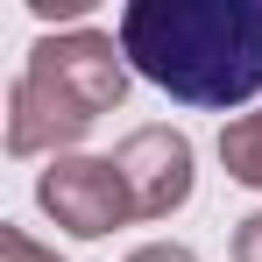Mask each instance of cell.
Listing matches in <instances>:
<instances>
[{
	"instance_id": "cell-1",
	"label": "cell",
	"mask_w": 262,
	"mask_h": 262,
	"mask_svg": "<svg viewBox=\"0 0 262 262\" xmlns=\"http://www.w3.org/2000/svg\"><path fill=\"white\" fill-rule=\"evenodd\" d=\"M121 50L184 106H248L262 92V0H135L121 7Z\"/></svg>"
},
{
	"instance_id": "cell-2",
	"label": "cell",
	"mask_w": 262,
	"mask_h": 262,
	"mask_svg": "<svg viewBox=\"0 0 262 262\" xmlns=\"http://www.w3.org/2000/svg\"><path fill=\"white\" fill-rule=\"evenodd\" d=\"M128 99V50L99 29L43 36L7 92V156H43L85 142Z\"/></svg>"
},
{
	"instance_id": "cell-3",
	"label": "cell",
	"mask_w": 262,
	"mask_h": 262,
	"mask_svg": "<svg viewBox=\"0 0 262 262\" xmlns=\"http://www.w3.org/2000/svg\"><path fill=\"white\" fill-rule=\"evenodd\" d=\"M36 206H43L64 234H78V241H99V234H114L121 220H135L128 177L114 170V156H57V163L36 177Z\"/></svg>"
},
{
	"instance_id": "cell-4",
	"label": "cell",
	"mask_w": 262,
	"mask_h": 262,
	"mask_svg": "<svg viewBox=\"0 0 262 262\" xmlns=\"http://www.w3.org/2000/svg\"><path fill=\"white\" fill-rule=\"evenodd\" d=\"M114 170L128 177L135 220H170L191 199V142L177 128H135L114 149Z\"/></svg>"
},
{
	"instance_id": "cell-5",
	"label": "cell",
	"mask_w": 262,
	"mask_h": 262,
	"mask_svg": "<svg viewBox=\"0 0 262 262\" xmlns=\"http://www.w3.org/2000/svg\"><path fill=\"white\" fill-rule=\"evenodd\" d=\"M220 163H227L234 184L262 191V114H241V121L220 128Z\"/></svg>"
},
{
	"instance_id": "cell-6",
	"label": "cell",
	"mask_w": 262,
	"mask_h": 262,
	"mask_svg": "<svg viewBox=\"0 0 262 262\" xmlns=\"http://www.w3.org/2000/svg\"><path fill=\"white\" fill-rule=\"evenodd\" d=\"M0 262H64V255L43 248V241H29L21 227H0Z\"/></svg>"
},
{
	"instance_id": "cell-7",
	"label": "cell",
	"mask_w": 262,
	"mask_h": 262,
	"mask_svg": "<svg viewBox=\"0 0 262 262\" xmlns=\"http://www.w3.org/2000/svg\"><path fill=\"white\" fill-rule=\"evenodd\" d=\"M234 262H262V213H248L234 227Z\"/></svg>"
},
{
	"instance_id": "cell-8",
	"label": "cell",
	"mask_w": 262,
	"mask_h": 262,
	"mask_svg": "<svg viewBox=\"0 0 262 262\" xmlns=\"http://www.w3.org/2000/svg\"><path fill=\"white\" fill-rule=\"evenodd\" d=\"M128 262H199L191 248H177V241H149V248H135Z\"/></svg>"
}]
</instances>
